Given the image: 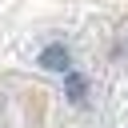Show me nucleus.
<instances>
[{
    "label": "nucleus",
    "mask_w": 128,
    "mask_h": 128,
    "mask_svg": "<svg viewBox=\"0 0 128 128\" xmlns=\"http://www.w3.org/2000/svg\"><path fill=\"white\" fill-rule=\"evenodd\" d=\"M64 92H68L72 104H84V96H88V80H84L80 72H68V76H64Z\"/></svg>",
    "instance_id": "2"
},
{
    "label": "nucleus",
    "mask_w": 128,
    "mask_h": 128,
    "mask_svg": "<svg viewBox=\"0 0 128 128\" xmlns=\"http://www.w3.org/2000/svg\"><path fill=\"white\" fill-rule=\"evenodd\" d=\"M40 64H44V68H52V72H68V52H64L60 44H52V48H44V52H40Z\"/></svg>",
    "instance_id": "1"
}]
</instances>
